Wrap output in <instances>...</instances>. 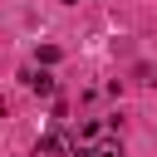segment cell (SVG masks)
<instances>
[{
  "instance_id": "1",
  "label": "cell",
  "mask_w": 157,
  "mask_h": 157,
  "mask_svg": "<svg viewBox=\"0 0 157 157\" xmlns=\"http://www.w3.org/2000/svg\"><path fill=\"white\" fill-rule=\"evenodd\" d=\"M25 83H29L39 98H49V93H54V78H49L44 69H25Z\"/></svg>"
},
{
  "instance_id": "2",
  "label": "cell",
  "mask_w": 157,
  "mask_h": 157,
  "mask_svg": "<svg viewBox=\"0 0 157 157\" xmlns=\"http://www.w3.org/2000/svg\"><path fill=\"white\" fill-rule=\"evenodd\" d=\"M54 152H64V137H54V132L39 137V157H54Z\"/></svg>"
},
{
  "instance_id": "3",
  "label": "cell",
  "mask_w": 157,
  "mask_h": 157,
  "mask_svg": "<svg viewBox=\"0 0 157 157\" xmlns=\"http://www.w3.org/2000/svg\"><path fill=\"white\" fill-rule=\"evenodd\" d=\"M39 64H59V44H39Z\"/></svg>"
},
{
  "instance_id": "4",
  "label": "cell",
  "mask_w": 157,
  "mask_h": 157,
  "mask_svg": "<svg viewBox=\"0 0 157 157\" xmlns=\"http://www.w3.org/2000/svg\"><path fill=\"white\" fill-rule=\"evenodd\" d=\"M142 78H147V83H157V69H152V64H147V69H142Z\"/></svg>"
}]
</instances>
